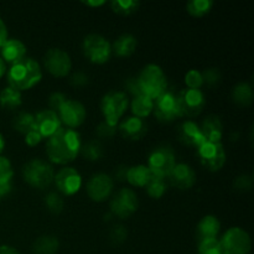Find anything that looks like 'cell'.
Listing matches in <instances>:
<instances>
[{
  "label": "cell",
  "mask_w": 254,
  "mask_h": 254,
  "mask_svg": "<svg viewBox=\"0 0 254 254\" xmlns=\"http://www.w3.org/2000/svg\"><path fill=\"white\" fill-rule=\"evenodd\" d=\"M126 87H127V89H128V91L133 94V96H138V94H140V92H139L138 83H136V77L135 78L127 79Z\"/></svg>",
  "instance_id": "bcb514c9"
},
{
  "label": "cell",
  "mask_w": 254,
  "mask_h": 254,
  "mask_svg": "<svg viewBox=\"0 0 254 254\" xmlns=\"http://www.w3.org/2000/svg\"><path fill=\"white\" fill-rule=\"evenodd\" d=\"M22 97L21 92L11 88V87H5L0 92V106L5 109H15L21 106Z\"/></svg>",
  "instance_id": "f1b7e54d"
},
{
  "label": "cell",
  "mask_w": 254,
  "mask_h": 254,
  "mask_svg": "<svg viewBox=\"0 0 254 254\" xmlns=\"http://www.w3.org/2000/svg\"><path fill=\"white\" fill-rule=\"evenodd\" d=\"M178 104L180 117H196L205 107V94L201 89L185 88L178 93Z\"/></svg>",
  "instance_id": "30bf717a"
},
{
  "label": "cell",
  "mask_w": 254,
  "mask_h": 254,
  "mask_svg": "<svg viewBox=\"0 0 254 254\" xmlns=\"http://www.w3.org/2000/svg\"><path fill=\"white\" fill-rule=\"evenodd\" d=\"M151 176H153V174L149 170L148 166L135 165L131 166V168H128L126 180L130 185L136 186V188H145L149 181H150Z\"/></svg>",
  "instance_id": "cb8c5ba5"
},
{
  "label": "cell",
  "mask_w": 254,
  "mask_h": 254,
  "mask_svg": "<svg viewBox=\"0 0 254 254\" xmlns=\"http://www.w3.org/2000/svg\"><path fill=\"white\" fill-rule=\"evenodd\" d=\"M42 140V136L39 131L36 130V128L34 130L29 131L27 134H25V143L29 146H35L37 144H40V141Z\"/></svg>",
  "instance_id": "7bdbcfd3"
},
{
  "label": "cell",
  "mask_w": 254,
  "mask_h": 254,
  "mask_svg": "<svg viewBox=\"0 0 254 254\" xmlns=\"http://www.w3.org/2000/svg\"><path fill=\"white\" fill-rule=\"evenodd\" d=\"M12 126L19 133L25 135V134L35 129V116L31 113H27V112H20L14 118Z\"/></svg>",
  "instance_id": "4dcf8cb0"
},
{
  "label": "cell",
  "mask_w": 254,
  "mask_h": 254,
  "mask_svg": "<svg viewBox=\"0 0 254 254\" xmlns=\"http://www.w3.org/2000/svg\"><path fill=\"white\" fill-rule=\"evenodd\" d=\"M154 114L156 118L164 123L173 122L174 119L180 117L178 104V93L171 89H166L165 92L154 99Z\"/></svg>",
  "instance_id": "9c48e42d"
},
{
  "label": "cell",
  "mask_w": 254,
  "mask_h": 254,
  "mask_svg": "<svg viewBox=\"0 0 254 254\" xmlns=\"http://www.w3.org/2000/svg\"><path fill=\"white\" fill-rule=\"evenodd\" d=\"M127 236H128V233H127V230L123 226H116V227L112 228L111 233H109L111 241L113 243H117V245L123 243L127 240Z\"/></svg>",
  "instance_id": "ab89813d"
},
{
  "label": "cell",
  "mask_w": 254,
  "mask_h": 254,
  "mask_svg": "<svg viewBox=\"0 0 254 254\" xmlns=\"http://www.w3.org/2000/svg\"><path fill=\"white\" fill-rule=\"evenodd\" d=\"M136 49V39L130 34H123L112 45V54L119 57H128L134 54Z\"/></svg>",
  "instance_id": "d4e9b609"
},
{
  "label": "cell",
  "mask_w": 254,
  "mask_h": 254,
  "mask_svg": "<svg viewBox=\"0 0 254 254\" xmlns=\"http://www.w3.org/2000/svg\"><path fill=\"white\" fill-rule=\"evenodd\" d=\"M116 131L117 127L109 126L108 123L103 122V123L99 124L98 128H97V135H98L99 138H111V136H113L114 134H116Z\"/></svg>",
  "instance_id": "b9f144b4"
},
{
  "label": "cell",
  "mask_w": 254,
  "mask_h": 254,
  "mask_svg": "<svg viewBox=\"0 0 254 254\" xmlns=\"http://www.w3.org/2000/svg\"><path fill=\"white\" fill-rule=\"evenodd\" d=\"M114 181L109 175L103 173L96 174L87 184V193L89 198L96 202L106 201L113 192Z\"/></svg>",
  "instance_id": "9a60e30c"
},
{
  "label": "cell",
  "mask_w": 254,
  "mask_h": 254,
  "mask_svg": "<svg viewBox=\"0 0 254 254\" xmlns=\"http://www.w3.org/2000/svg\"><path fill=\"white\" fill-rule=\"evenodd\" d=\"M130 108L134 117L143 119L150 113H153L154 101L149 97L144 96V94H138V96H134L133 99H131Z\"/></svg>",
  "instance_id": "4316f807"
},
{
  "label": "cell",
  "mask_w": 254,
  "mask_h": 254,
  "mask_svg": "<svg viewBox=\"0 0 254 254\" xmlns=\"http://www.w3.org/2000/svg\"><path fill=\"white\" fill-rule=\"evenodd\" d=\"M24 180L35 189H46L52 184L55 178L54 168L47 161L32 159L22 168Z\"/></svg>",
  "instance_id": "277c9868"
},
{
  "label": "cell",
  "mask_w": 254,
  "mask_h": 254,
  "mask_svg": "<svg viewBox=\"0 0 254 254\" xmlns=\"http://www.w3.org/2000/svg\"><path fill=\"white\" fill-rule=\"evenodd\" d=\"M129 99L124 92L112 91L108 92L102 98L101 109L106 118V123L109 126L117 127L119 119L124 116L127 108H128Z\"/></svg>",
  "instance_id": "5b68a950"
},
{
  "label": "cell",
  "mask_w": 254,
  "mask_h": 254,
  "mask_svg": "<svg viewBox=\"0 0 254 254\" xmlns=\"http://www.w3.org/2000/svg\"><path fill=\"white\" fill-rule=\"evenodd\" d=\"M57 116L61 124L66 126V128L73 129L81 126L86 119V108L81 102L67 98L57 111Z\"/></svg>",
  "instance_id": "4fadbf2b"
},
{
  "label": "cell",
  "mask_w": 254,
  "mask_h": 254,
  "mask_svg": "<svg viewBox=\"0 0 254 254\" xmlns=\"http://www.w3.org/2000/svg\"><path fill=\"white\" fill-rule=\"evenodd\" d=\"M7 40V29L5 22L0 19V49H1L2 45L6 42Z\"/></svg>",
  "instance_id": "7dc6e473"
},
{
  "label": "cell",
  "mask_w": 254,
  "mask_h": 254,
  "mask_svg": "<svg viewBox=\"0 0 254 254\" xmlns=\"http://www.w3.org/2000/svg\"><path fill=\"white\" fill-rule=\"evenodd\" d=\"M104 0H96V1H94V0H89V1H83V4L84 5H88V6H101V5H103L104 4Z\"/></svg>",
  "instance_id": "681fc988"
},
{
  "label": "cell",
  "mask_w": 254,
  "mask_h": 254,
  "mask_svg": "<svg viewBox=\"0 0 254 254\" xmlns=\"http://www.w3.org/2000/svg\"><path fill=\"white\" fill-rule=\"evenodd\" d=\"M5 73H6V64H5V62L2 61L1 57H0V78H1Z\"/></svg>",
  "instance_id": "f907efd6"
},
{
  "label": "cell",
  "mask_w": 254,
  "mask_h": 254,
  "mask_svg": "<svg viewBox=\"0 0 254 254\" xmlns=\"http://www.w3.org/2000/svg\"><path fill=\"white\" fill-rule=\"evenodd\" d=\"M111 5L112 9L117 14L130 15L139 9L140 2L136 1V0H113Z\"/></svg>",
  "instance_id": "e575fe53"
},
{
  "label": "cell",
  "mask_w": 254,
  "mask_h": 254,
  "mask_svg": "<svg viewBox=\"0 0 254 254\" xmlns=\"http://www.w3.org/2000/svg\"><path fill=\"white\" fill-rule=\"evenodd\" d=\"M5 148V140H4V136L1 135V133H0V154L2 153V150H4Z\"/></svg>",
  "instance_id": "816d5d0a"
},
{
  "label": "cell",
  "mask_w": 254,
  "mask_h": 254,
  "mask_svg": "<svg viewBox=\"0 0 254 254\" xmlns=\"http://www.w3.org/2000/svg\"><path fill=\"white\" fill-rule=\"evenodd\" d=\"M6 77L9 87L21 92L27 91L39 83L42 78V71L39 62L25 56L19 62L11 64Z\"/></svg>",
  "instance_id": "7a4b0ae2"
},
{
  "label": "cell",
  "mask_w": 254,
  "mask_h": 254,
  "mask_svg": "<svg viewBox=\"0 0 254 254\" xmlns=\"http://www.w3.org/2000/svg\"><path fill=\"white\" fill-rule=\"evenodd\" d=\"M168 180L179 190H189L196 183V174L193 169L188 164H176L171 173L169 174Z\"/></svg>",
  "instance_id": "ac0fdd59"
},
{
  "label": "cell",
  "mask_w": 254,
  "mask_h": 254,
  "mask_svg": "<svg viewBox=\"0 0 254 254\" xmlns=\"http://www.w3.org/2000/svg\"><path fill=\"white\" fill-rule=\"evenodd\" d=\"M12 170L11 163L9 159L0 156V196H5L10 193L12 189Z\"/></svg>",
  "instance_id": "484cf974"
},
{
  "label": "cell",
  "mask_w": 254,
  "mask_h": 254,
  "mask_svg": "<svg viewBox=\"0 0 254 254\" xmlns=\"http://www.w3.org/2000/svg\"><path fill=\"white\" fill-rule=\"evenodd\" d=\"M82 50L92 64H106L112 56L111 42L98 34L87 35L82 42Z\"/></svg>",
  "instance_id": "8992f818"
},
{
  "label": "cell",
  "mask_w": 254,
  "mask_h": 254,
  "mask_svg": "<svg viewBox=\"0 0 254 254\" xmlns=\"http://www.w3.org/2000/svg\"><path fill=\"white\" fill-rule=\"evenodd\" d=\"M179 140L188 146H195L198 148L205 141L202 133L198 124L192 121H185L180 124L178 128Z\"/></svg>",
  "instance_id": "d6986e66"
},
{
  "label": "cell",
  "mask_w": 254,
  "mask_h": 254,
  "mask_svg": "<svg viewBox=\"0 0 254 254\" xmlns=\"http://www.w3.org/2000/svg\"><path fill=\"white\" fill-rule=\"evenodd\" d=\"M79 153L82 154L84 159L89 161H97L103 156V148L99 144V141L92 140L86 143L84 145L81 146V150Z\"/></svg>",
  "instance_id": "836d02e7"
},
{
  "label": "cell",
  "mask_w": 254,
  "mask_h": 254,
  "mask_svg": "<svg viewBox=\"0 0 254 254\" xmlns=\"http://www.w3.org/2000/svg\"><path fill=\"white\" fill-rule=\"evenodd\" d=\"M122 135L129 140H139L146 134V124L141 118L129 117L126 118L119 126Z\"/></svg>",
  "instance_id": "44dd1931"
},
{
  "label": "cell",
  "mask_w": 254,
  "mask_h": 254,
  "mask_svg": "<svg viewBox=\"0 0 254 254\" xmlns=\"http://www.w3.org/2000/svg\"><path fill=\"white\" fill-rule=\"evenodd\" d=\"M45 205H46L47 210L52 213H60L64 210V198L56 192H50L47 193L45 197Z\"/></svg>",
  "instance_id": "8d00e7d4"
},
{
  "label": "cell",
  "mask_w": 254,
  "mask_h": 254,
  "mask_svg": "<svg viewBox=\"0 0 254 254\" xmlns=\"http://www.w3.org/2000/svg\"><path fill=\"white\" fill-rule=\"evenodd\" d=\"M71 83L77 87L86 86V84L88 83V76H87L86 73H83V72H76V73L72 74Z\"/></svg>",
  "instance_id": "f6af8a7d"
},
{
  "label": "cell",
  "mask_w": 254,
  "mask_h": 254,
  "mask_svg": "<svg viewBox=\"0 0 254 254\" xmlns=\"http://www.w3.org/2000/svg\"><path fill=\"white\" fill-rule=\"evenodd\" d=\"M232 98L240 106H250L253 101V89L251 84L241 82L235 86L232 91Z\"/></svg>",
  "instance_id": "f546056e"
},
{
  "label": "cell",
  "mask_w": 254,
  "mask_h": 254,
  "mask_svg": "<svg viewBox=\"0 0 254 254\" xmlns=\"http://www.w3.org/2000/svg\"><path fill=\"white\" fill-rule=\"evenodd\" d=\"M201 164L210 171H218L226 163V151L222 143L203 141L197 148Z\"/></svg>",
  "instance_id": "8fae6325"
},
{
  "label": "cell",
  "mask_w": 254,
  "mask_h": 254,
  "mask_svg": "<svg viewBox=\"0 0 254 254\" xmlns=\"http://www.w3.org/2000/svg\"><path fill=\"white\" fill-rule=\"evenodd\" d=\"M175 165L176 158L173 149L168 145H161L151 151L146 166L153 175L166 179Z\"/></svg>",
  "instance_id": "ba28073f"
},
{
  "label": "cell",
  "mask_w": 254,
  "mask_h": 254,
  "mask_svg": "<svg viewBox=\"0 0 254 254\" xmlns=\"http://www.w3.org/2000/svg\"><path fill=\"white\" fill-rule=\"evenodd\" d=\"M44 64L47 71L55 77H64L72 68L71 57L61 49H50L44 57Z\"/></svg>",
  "instance_id": "5bb4252c"
},
{
  "label": "cell",
  "mask_w": 254,
  "mask_h": 254,
  "mask_svg": "<svg viewBox=\"0 0 254 254\" xmlns=\"http://www.w3.org/2000/svg\"><path fill=\"white\" fill-rule=\"evenodd\" d=\"M197 254H223L220 241L217 238L201 241L198 242Z\"/></svg>",
  "instance_id": "d590c367"
},
{
  "label": "cell",
  "mask_w": 254,
  "mask_h": 254,
  "mask_svg": "<svg viewBox=\"0 0 254 254\" xmlns=\"http://www.w3.org/2000/svg\"><path fill=\"white\" fill-rule=\"evenodd\" d=\"M35 128L41 134L42 138H50L62 128V124L56 112L51 109H42L35 116Z\"/></svg>",
  "instance_id": "e0dca14e"
},
{
  "label": "cell",
  "mask_w": 254,
  "mask_h": 254,
  "mask_svg": "<svg viewBox=\"0 0 254 254\" xmlns=\"http://www.w3.org/2000/svg\"><path fill=\"white\" fill-rule=\"evenodd\" d=\"M235 186L238 189V190H242V191L250 190L251 186H252V179H251V176L248 175L240 176V178H237V180H236Z\"/></svg>",
  "instance_id": "ee69618b"
},
{
  "label": "cell",
  "mask_w": 254,
  "mask_h": 254,
  "mask_svg": "<svg viewBox=\"0 0 254 254\" xmlns=\"http://www.w3.org/2000/svg\"><path fill=\"white\" fill-rule=\"evenodd\" d=\"M203 139L211 143H221L223 135V124L218 116L211 114L205 118L200 127Z\"/></svg>",
  "instance_id": "ffe728a7"
},
{
  "label": "cell",
  "mask_w": 254,
  "mask_h": 254,
  "mask_svg": "<svg viewBox=\"0 0 254 254\" xmlns=\"http://www.w3.org/2000/svg\"><path fill=\"white\" fill-rule=\"evenodd\" d=\"M201 73H202L203 83H206L207 86H216L221 79V74L217 68H206Z\"/></svg>",
  "instance_id": "f35d334b"
},
{
  "label": "cell",
  "mask_w": 254,
  "mask_h": 254,
  "mask_svg": "<svg viewBox=\"0 0 254 254\" xmlns=\"http://www.w3.org/2000/svg\"><path fill=\"white\" fill-rule=\"evenodd\" d=\"M81 136L76 130L69 128H61L47 138L46 154L50 161L64 165L77 158L81 150Z\"/></svg>",
  "instance_id": "6da1fadb"
},
{
  "label": "cell",
  "mask_w": 254,
  "mask_h": 254,
  "mask_svg": "<svg viewBox=\"0 0 254 254\" xmlns=\"http://www.w3.org/2000/svg\"><path fill=\"white\" fill-rule=\"evenodd\" d=\"M55 185L61 193L72 196L79 191L82 186V178L73 168H64L55 175Z\"/></svg>",
  "instance_id": "2e32d148"
},
{
  "label": "cell",
  "mask_w": 254,
  "mask_h": 254,
  "mask_svg": "<svg viewBox=\"0 0 254 254\" xmlns=\"http://www.w3.org/2000/svg\"><path fill=\"white\" fill-rule=\"evenodd\" d=\"M1 59L5 64H14L22 60L26 55V46L17 39L6 40L4 45L0 49Z\"/></svg>",
  "instance_id": "7402d4cb"
},
{
  "label": "cell",
  "mask_w": 254,
  "mask_h": 254,
  "mask_svg": "<svg viewBox=\"0 0 254 254\" xmlns=\"http://www.w3.org/2000/svg\"><path fill=\"white\" fill-rule=\"evenodd\" d=\"M166 189H168L166 179L156 175L151 176L150 181L146 185V191H148L149 196L153 198H160L166 192Z\"/></svg>",
  "instance_id": "1f68e13d"
},
{
  "label": "cell",
  "mask_w": 254,
  "mask_h": 254,
  "mask_svg": "<svg viewBox=\"0 0 254 254\" xmlns=\"http://www.w3.org/2000/svg\"><path fill=\"white\" fill-rule=\"evenodd\" d=\"M212 6L213 1H211V0H191L186 5V9H188L189 14L192 15V16L201 17L208 14Z\"/></svg>",
  "instance_id": "d6a6232c"
},
{
  "label": "cell",
  "mask_w": 254,
  "mask_h": 254,
  "mask_svg": "<svg viewBox=\"0 0 254 254\" xmlns=\"http://www.w3.org/2000/svg\"><path fill=\"white\" fill-rule=\"evenodd\" d=\"M185 82L188 88L190 89H200L203 84L202 73L197 69H190L185 76Z\"/></svg>",
  "instance_id": "74e56055"
},
{
  "label": "cell",
  "mask_w": 254,
  "mask_h": 254,
  "mask_svg": "<svg viewBox=\"0 0 254 254\" xmlns=\"http://www.w3.org/2000/svg\"><path fill=\"white\" fill-rule=\"evenodd\" d=\"M60 242L55 236H41L32 245V252L35 254H56Z\"/></svg>",
  "instance_id": "83f0119b"
},
{
  "label": "cell",
  "mask_w": 254,
  "mask_h": 254,
  "mask_svg": "<svg viewBox=\"0 0 254 254\" xmlns=\"http://www.w3.org/2000/svg\"><path fill=\"white\" fill-rule=\"evenodd\" d=\"M218 241L223 254H250L252 248L250 235L241 227L230 228Z\"/></svg>",
  "instance_id": "52a82bcc"
},
{
  "label": "cell",
  "mask_w": 254,
  "mask_h": 254,
  "mask_svg": "<svg viewBox=\"0 0 254 254\" xmlns=\"http://www.w3.org/2000/svg\"><path fill=\"white\" fill-rule=\"evenodd\" d=\"M136 83L140 94L149 97L153 101L168 89V82L163 68L154 64H148L141 69L136 77Z\"/></svg>",
  "instance_id": "3957f363"
},
{
  "label": "cell",
  "mask_w": 254,
  "mask_h": 254,
  "mask_svg": "<svg viewBox=\"0 0 254 254\" xmlns=\"http://www.w3.org/2000/svg\"><path fill=\"white\" fill-rule=\"evenodd\" d=\"M67 99V96L66 94L61 93V92H55V93H52L51 96H50L49 98V104H50V108H51V111L56 112L60 109V107L62 106V104L66 102Z\"/></svg>",
  "instance_id": "60d3db41"
},
{
  "label": "cell",
  "mask_w": 254,
  "mask_h": 254,
  "mask_svg": "<svg viewBox=\"0 0 254 254\" xmlns=\"http://www.w3.org/2000/svg\"><path fill=\"white\" fill-rule=\"evenodd\" d=\"M220 230L221 223L216 216H205L197 225V232H196V235H197L198 242L206 240H212V238H217Z\"/></svg>",
  "instance_id": "603a6c76"
},
{
  "label": "cell",
  "mask_w": 254,
  "mask_h": 254,
  "mask_svg": "<svg viewBox=\"0 0 254 254\" xmlns=\"http://www.w3.org/2000/svg\"><path fill=\"white\" fill-rule=\"evenodd\" d=\"M138 210V197L131 189H122L111 201L112 215L118 218H128Z\"/></svg>",
  "instance_id": "7c38bea8"
},
{
  "label": "cell",
  "mask_w": 254,
  "mask_h": 254,
  "mask_svg": "<svg viewBox=\"0 0 254 254\" xmlns=\"http://www.w3.org/2000/svg\"><path fill=\"white\" fill-rule=\"evenodd\" d=\"M0 254H20L19 251L10 246H0Z\"/></svg>",
  "instance_id": "c3c4849f"
}]
</instances>
